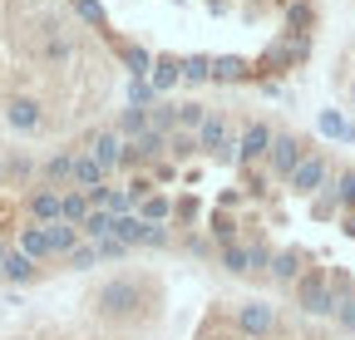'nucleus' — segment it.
<instances>
[{
    "instance_id": "f03ea898",
    "label": "nucleus",
    "mask_w": 355,
    "mask_h": 340,
    "mask_svg": "<svg viewBox=\"0 0 355 340\" xmlns=\"http://www.w3.org/2000/svg\"><path fill=\"white\" fill-rule=\"evenodd\" d=\"M232 330L242 335V340H272L277 330H282V316H277V306L272 301H237V311H232Z\"/></svg>"
},
{
    "instance_id": "393cba45",
    "label": "nucleus",
    "mask_w": 355,
    "mask_h": 340,
    "mask_svg": "<svg viewBox=\"0 0 355 340\" xmlns=\"http://www.w3.org/2000/svg\"><path fill=\"white\" fill-rule=\"evenodd\" d=\"M114 129H119V138H123V143H139V138L148 134V109H123Z\"/></svg>"
},
{
    "instance_id": "412c9836",
    "label": "nucleus",
    "mask_w": 355,
    "mask_h": 340,
    "mask_svg": "<svg viewBox=\"0 0 355 340\" xmlns=\"http://www.w3.org/2000/svg\"><path fill=\"white\" fill-rule=\"evenodd\" d=\"M44 60H50V64H69L74 60V39L60 30V25H50V30H44V50H40Z\"/></svg>"
},
{
    "instance_id": "a211bd4d",
    "label": "nucleus",
    "mask_w": 355,
    "mask_h": 340,
    "mask_svg": "<svg viewBox=\"0 0 355 340\" xmlns=\"http://www.w3.org/2000/svg\"><path fill=\"white\" fill-rule=\"evenodd\" d=\"M35 276H40V267H35L25 251L10 242V251H6V276H0V281H10V286H30Z\"/></svg>"
},
{
    "instance_id": "de8ad7c7",
    "label": "nucleus",
    "mask_w": 355,
    "mask_h": 340,
    "mask_svg": "<svg viewBox=\"0 0 355 340\" xmlns=\"http://www.w3.org/2000/svg\"><path fill=\"white\" fill-rule=\"evenodd\" d=\"M0 183H6V148H0Z\"/></svg>"
},
{
    "instance_id": "7c9ffc66",
    "label": "nucleus",
    "mask_w": 355,
    "mask_h": 340,
    "mask_svg": "<svg viewBox=\"0 0 355 340\" xmlns=\"http://www.w3.org/2000/svg\"><path fill=\"white\" fill-rule=\"evenodd\" d=\"M183 84H212V55H183Z\"/></svg>"
},
{
    "instance_id": "c03bdc74",
    "label": "nucleus",
    "mask_w": 355,
    "mask_h": 340,
    "mask_svg": "<svg viewBox=\"0 0 355 340\" xmlns=\"http://www.w3.org/2000/svg\"><path fill=\"white\" fill-rule=\"evenodd\" d=\"M340 227H345V237H355V212H345V217H340Z\"/></svg>"
},
{
    "instance_id": "dca6fc26",
    "label": "nucleus",
    "mask_w": 355,
    "mask_h": 340,
    "mask_svg": "<svg viewBox=\"0 0 355 340\" xmlns=\"http://www.w3.org/2000/svg\"><path fill=\"white\" fill-rule=\"evenodd\" d=\"M148 84L158 89V99H163V94H173L178 84H183V60H178V55H158V60H153V74H148Z\"/></svg>"
},
{
    "instance_id": "49530a36",
    "label": "nucleus",
    "mask_w": 355,
    "mask_h": 340,
    "mask_svg": "<svg viewBox=\"0 0 355 340\" xmlns=\"http://www.w3.org/2000/svg\"><path fill=\"white\" fill-rule=\"evenodd\" d=\"M198 340H242V335H237V330H232V335H207V330H202Z\"/></svg>"
},
{
    "instance_id": "f704fd0d",
    "label": "nucleus",
    "mask_w": 355,
    "mask_h": 340,
    "mask_svg": "<svg viewBox=\"0 0 355 340\" xmlns=\"http://www.w3.org/2000/svg\"><path fill=\"white\" fill-rule=\"evenodd\" d=\"M272 257H277V251L266 247V242L247 237V262H252V276H266V271H272Z\"/></svg>"
},
{
    "instance_id": "9d476101",
    "label": "nucleus",
    "mask_w": 355,
    "mask_h": 340,
    "mask_svg": "<svg viewBox=\"0 0 355 340\" xmlns=\"http://www.w3.org/2000/svg\"><path fill=\"white\" fill-rule=\"evenodd\" d=\"M60 212H64V193H60V188H35V193L25 197V222L50 227V222H60Z\"/></svg>"
},
{
    "instance_id": "a19ab883",
    "label": "nucleus",
    "mask_w": 355,
    "mask_h": 340,
    "mask_svg": "<svg viewBox=\"0 0 355 340\" xmlns=\"http://www.w3.org/2000/svg\"><path fill=\"white\" fill-rule=\"evenodd\" d=\"M128 251H133V247H123L119 237H104V242H99V257H104V262H123Z\"/></svg>"
},
{
    "instance_id": "6ab92c4d",
    "label": "nucleus",
    "mask_w": 355,
    "mask_h": 340,
    "mask_svg": "<svg viewBox=\"0 0 355 340\" xmlns=\"http://www.w3.org/2000/svg\"><path fill=\"white\" fill-rule=\"evenodd\" d=\"M217 267L227 271V276H242V281H252V262H247V242H227V247H217Z\"/></svg>"
},
{
    "instance_id": "f8f14e48",
    "label": "nucleus",
    "mask_w": 355,
    "mask_h": 340,
    "mask_svg": "<svg viewBox=\"0 0 355 340\" xmlns=\"http://www.w3.org/2000/svg\"><path fill=\"white\" fill-rule=\"evenodd\" d=\"M104 183H114V178H109L104 168H99L94 158H89V153L79 148V153H74V173H69V188H74V193H94V188H104Z\"/></svg>"
},
{
    "instance_id": "a878e982",
    "label": "nucleus",
    "mask_w": 355,
    "mask_h": 340,
    "mask_svg": "<svg viewBox=\"0 0 355 340\" xmlns=\"http://www.w3.org/2000/svg\"><path fill=\"white\" fill-rule=\"evenodd\" d=\"M114 237H119L123 247H144V237H148V222L139 217V212H128V217H114Z\"/></svg>"
},
{
    "instance_id": "cd10ccee",
    "label": "nucleus",
    "mask_w": 355,
    "mask_h": 340,
    "mask_svg": "<svg viewBox=\"0 0 355 340\" xmlns=\"http://www.w3.org/2000/svg\"><path fill=\"white\" fill-rule=\"evenodd\" d=\"M207 104L202 99H183V104H178V129H183V134H198L202 129V123H207Z\"/></svg>"
},
{
    "instance_id": "473e14b6",
    "label": "nucleus",
    "mask_w": 355,
    "mask_h": 340,
    "mask_svg": "<svg viewBox=\"0 0 355 340\" xmlns=\"http://www.w3.org/2000/svg\"><path fill=\"white\" fill-rule=\"evenodd\" d=\"M207 237H212L217 247H227V242H242V232H237V217H227V212H212V222H207Z\"/></svg>"
},
{
    "instance_id": "c85d7f7f",
    "label": "nucleus",
    "mask_w": 355,
    "mask_h": 340,
    "mask_svg": "<svg viewBox=\"0 0 355 340\" xmlns=\"http://www.w3.org/2000/svg\"><path fill=\"white\" fill-rule=\"evenodd\" d=\"M64 267L69 271H94V267H104V257H99V242H79L69 257H64Z\"/></svg>"
},
{
    "instance_id": "20e7f679",
    "label": "nucleus",
    "mask_w": 355,
    "mask_h": 340,
    "mask_svg": "<svg viewBox=\"0 0 355 340\" xmlns=\"http://www.w3.org/2000/svg\"><path fill=\"white\" fill-rule=\"evenodd\" d=\"M198 148L217 163H237V129H232V118L227 114H207V123L198 129Z\"/></svg>"
},
{
    "instance_id": "37998d69",
    "label": "nucleus",
    "mask_w": 355,
    "mask_h": 340,
    "mask_svg": "<svg viewBox=\"0 0 355 340\" xmlns=\"http://www.w3.org/2000/svg\"><path fill=\"white\" fill-rule=\"evenodd\" d=\"M212 237H188V251H193V257H212Z\"/></svg>"
},
{
    "instance_id": "72a5a7b5",
    "label": "nucleus",
    "mask_w": 355,
    "mask_h": 340,
    "mask_svg": "<svg viewBox=\"0 0 355 340\" xmlns=\"http://www.w3.org/2000/svg\"><path fill=\"white\" fill-rule=\"evenodd\" d=\"M193 153H202V148H198V134H183V129L168 134V158H173V163H188Z\"/></svg>"
},
{
    "instance_id": "c756f323",
    "label": "nucleus",
    "mask_w": 355,
    "mask_h": 340,
    "mask_svg": "<svg viewBox=\"0 0 355 340\" xmlns=\"http://www.w3.org/2000/svg\"><path fill=\"white\" fill-rule=\"evenodd\" d=\"M311 20H316V10H311L306 0H291V6H286V35L311 39Z\"/></svg>"
},
{
    "instance_id": "423d86ee",
    "label": "nucleus",
    "mask_w": 355,
    "mask_h": 340,
    "mask_svg": "<svg viewBox=\"0 0 355 340\" xmlns=\"http://www.w3.org/2000/svg\"><path fill=\"white\" fill-rule=\"evenodd\" d=\"M311 148L301 143V134H291V129H277V138H272V153H266V173H272L277 183H286L296 168H301V158H306Z\"/></svg>"
},
{
    "instance_id": "2f4dec72",
    "label": "nucleus",
    "mask_w": 355,
    "mask_h": 340,
    "mask_svg": "<svg viewBox=\"0 0 355 340\" xmlns=\"http://www.w3.org/2000/svg\"><path fill=\"white\" fill-rule=\"evenodd\" d=\"M158 104H163V99H158V89H153L148 79H128V109H148V114H153Z\"/></svg>"
},
{
    "instance_id": "39448f33",
    "label": "nucleus",
    "mask_w": 355,
    "mask_h": 340,
    "mask_svg": "<svg viewBox=\"0 0 355 340\" xmlns=\"http://www.w3.org/2000/svg\"><path fill=\"white\" fill-rule=\"evenodd\" d=\"M331 173H336L331 158H326L321 148H311V153L301 158V168L286 178V188H291L296 197H321V193H326V183H331Z\"/></svg>"
},
{
    "instance_id": "79ce46f5",
    "label": "nucleus",
    "mask_w": 355,
    "mask_h": 340,
    "mask_svg": "<svg viewBox=\"0 0 355 340\" xmlns=\"http://www.w3.org/2000/svg\"><path fill=\"white\" fill-rule=\"evenodd\" d=\"M173 242V227H148V237H144V247H153V251H163Z\"/></svg>"
},
{
    "instance_id": "c9c22d12",
    "label": "nucleus",
    "mask_w": 355,
    "mask_h": 340,
    "mask_svg": "<svg viewBox=\"0 0 355 340\" xmlns=\"http://www.w3.org/2000/svg\"><path fill=\"white\" fill-rule=\"evenodd\" d=\"M74 6V15L84 20V25H94V30H109V10L99 6V0H69Z\"/></svg>"
},
{
    "instance_id": "9b49d317",
    "label": "nucleus",
    "mask_w": 355,
    "mask_h": 340,
    "mask_svg": "<svg viewBox=\"0 0 355 340\" xmlns=\"http://www.w3.org/2000/svg\"><path fill=\"white\" fill-rule=\"evenodd\" d=\"M306 271H311L306 251H301V247H282L277 257H272V271H266V276H272L277 286H291V291H296V281H301Z\"/></svg>"
},
{
    "instance_id": "4be33fe9",
    "label": "nucleus",
    "mask_w": 355,
    "mask_h": 340,
    "mask_svg": "<svg viewBox=\"0 0 355 340\" xmlns=\"http://www.w3.org/2000/svg\"><path fill=\"white\" fill-rule=\"evenodd\" d=\"M44 232H50V251H55V262H64L69 251L84 242V237H79V227H69V222H50Z\"/></svg>"
},
{
    "instance_id": "09e8293b",
    "label": "nucleus",
    "mask_w": 355,
    "mask_h": 340,
    "mask_svg": "<svg viewBox=\"0 0 355 340\" xmlns=\"http://www.w3.org/2000/svg\"><path fill=\"white\" fill-rule=\"evenodd\" d=\"M350 104H355V79H350Z\"/></svg>"
},
{
    "instance_id": "7ed1b4c3",
    "label": "nucleus",
    "mask_w": 355,
    "mask_h": 340,
    "mask_svg": "<svg viewBox=\"0 0 355 340\" xmlns=\"http://www.w3.org/2000/svg\"><path fill=\"white\" fill-rule=\"evenodd\" d=\"M296 306H301V316H311V321H336V296H331V281H326V267H311L301 281H296Z\"/></svg>"
},
{
    "instance_id": "4468645a",
    "label": "nucleus",
    "mask_w": 355,
    "mask_h": 340,
    "mask_svg": "<svg viewBox=\"0 0 355 340\" xmlns=\"http://www.w3.org/2000/svg\"><path fill=\"white\" fill-rule=\"evenodd\" d=\"M15 247L25 251L35 267H40V262H55V251H50V232H44L40 222H25V227H20V237H15Z\"/></svg>"
},
{
    "instance_id": "f3484780",
    "label": "nucleus",
    "mask_w": 355,
    "mask_h": 340,
    "mask_svg": "<svg viewBox=\"0 0 355 340\" xmlns=\"http://www.w3.org/2000/svg\"><path fill=\"white\" fill-rule=\"evenodd\" d=\"M257 69L242 60V55H212V84H242L252 79Z\"/></svg>"
},
{
    "instance_id": "2eb2a0df",
    "label": "nucleus",
    "mask_w": 355,
    "mask_h": 340,
    "mask_svg": "<svg viewBox=\"0 0 355 340\" xmlns=\"http://www.w3.org/2000/svg\"><path fill=\"white\" fill-rule=\"evenodd\" d=\"M69 173H74V148H60V153H50L40 163V178H44V188H69Z\"/></svg>"
},
{
    "instance_id": "ddd939ff",
    "label": "nucleus",
    "mask_w": 355,
    "mask_h": 340,
    "mask_svg": "<svg viewBox=\"0 0 355 340\" xmlns=\"http://www.w3.org/2000/svg\"><path fill=\"white\" fill-rule=\"evenodd\" d=\"M114 50H119V64L128 69V79H148V74H153V60H158V55H148V45H133V39H114Z\"/></svg>"
},
{
    "instance_id": "ea45409f",
    "label": "nucleus",
    "mask_w": 355,
    "mask_h": 340,
    "mask_svg": "<svg viewBox=\"0 0 355 340\" xmlns=\"http://www.w3.org/2000/svg\"><path fill=\"white\" fill-rule=\"evenodd\" d=\"M336 325H340V330L355 340V296H345V301L336 306Z\"/></svg>"
},
{
    "instance_id": "0eeeda50",
    "label": "nucleus",
    "mask_w": 355,
    "mask_h": 340,
    "mask_svg": "<svg viewBox=\"0 0 355 340\" xmlns=\"http://www.w3.org/2000/svg\"><path fill=\"white\" fill-rule=\"evenodd\" d=\"M123 148H128V143L119 138V129H114V123H109V129H94V134L84 138V153L94 158L109 178H114V173H123Z\"/></svg>"
},
{
    "instance_id": "bb28decb",
    "label": "nucleus",
    "mask_w": 355,
    "mask_h": 340,
    "mask_svg": "<svg viewBox=\"0 0 355 340\" xmlns=\"http://www.w3.org/2000/svg\"><path fill=\"white\" fill-rule=\"evenodd\" d=\"M79 237H84V242H104V237H114V212H109V207H94V212H89V222L79 227Z\"/></svg>"
},
{
    "instance_id": "5701e85b",
    "label": "nucleus",
    "mask_w": 355,
    "mask_h": 340,
    "mask_svg": "<svg viewBox=\"0 0 355 340\" xmlns=\"http://www.w3.org/2000/svg\"><path fill=\"white\" fill-rule=\"evenodd\" d=\"M326 193L336 197V207H345V212H355V168H340V173H331V183H326Z\"/></svg>"
},
{
    "instance_id": "4c0bfd02",
    "label": "nucleus",
    "mask_w": 355,
    "mask_h": 340,
    "mask_svg": "<svg viewBox=\"0 0 355 340\" xmlns=\"http://www.w3.org/2000/svg\"><path fill=\"white\" fill-rule=\"evenodd\" d=\"M321 134H326V138H355V129H350V123H345L336 109H326V114H321Z\"/></svg>"
},
{
    "instance_id": "6e6552de",
    "label": "nucleus",
    "mask_w": 355,
    "mask_h": 340,
    "mask_svg": "<svg viewBox=\"0 0 355 340\" xmlns=\"http://www.w3.org/2000/svg\"><path fill=\"white\" fill-rule=\"evenodd\" d=\"M272 138H277V129L266 118H252V123H242L237 129V163H266V153H272Z\"/></svg>"
},
{
    "instance_id": "1a4fd4ad",
    "label": "nucleus",
    "mask_w": 355,
    "mask_h": 340,
    "mask_svg": "<svg viewBox=\"0 0 355 340\" xmlns=\"http://www.w3.org/2000/svg\"><path fill=\"white\" fill-rule=\"evenodd\" d=\"M6 123L15 134H40L44 129V104L35 94H10L6 99Z\"/></svg>"
},
{
    "instance_id": "58836bf2",
    "label": "nucleus",
    "mask_w": 355,
    "mask_h": 340,
    "mask_svg": "<svg viewBox=\"0 0 355 340\" xmlns=\"http://www.w3.org/2000/svg\"><path fill=\"white\" fill-rule=\"evenodd\" d=\"M326 281H331V296H336V306L345 301V296H355V281H350V271L331 267V271H326Z\"/></svg>"
},
{
    "instance_id": "b1692460",
    "label": "nucleus",
    "mask_w": 355,
    "mask_h": 340,
    "mask_svg": "<svg viewBox=\"0 0 355 340\" xmlns=\"http://www.w3.org/2000/svg\"><path fill=\"white\" fill-rule=\"evenodd\" d=\"M89 212H94L89 193H74V188H64V212H60V222H69V227H84V222H89Z\"/></svg>"
},
{
    "instance_id": "f257e3e1",
    "label": "nucleus",
    "mask_w": 355,
    "mask_h": 340,
    "mask_svg": "<svg viewBox=\"0 0 355 340\" xmlns=\"http://www.w3.org/2000/svg\"><path fill=\"white\" fill-rule=\"evenodd\" d=\"M89 306H94V316L109 321V325H133V321H144L153 311V291H148L144 276H109V281L94 286Z\"/></svg>"
},
{
    "instance_id": "e433bc0d",
    "label": "nucleus",
    "mask_w": 355,
    "mask_h": 340,
    "mask_svg": "<svg viewBox=\"0 0 355 340\" xmlns=\"http://www.w3.org/2000/svg\"><path fill=\"white\" fill-rule=\"evenodd\" d=\"M30 173H40V163L30 153H6V178H30Z\"/></svg>"
},
{
    "instance_id": "a18cd8bd",
    "label": "nucleus",
    "mask_w": 355,
    "mask_h": 340,
    "mask_svg": "<svg viewBox=\"0 0 355 340\" xmlns=\"http://www.w3.org/2000/svg\"><path fill=\"white\" fill-rule=\"evenodd\" d=\"M6 251H10V242L0 237V276H6Z\"/></svg>"
},
{
    "instance_id": "aec40b11",
    "label": "nucleus",
    "mask_w": 355,
    "mask_h": 340,
    "mask_svg": "<svg viewBox=\"0 0 355 340\" xmlns=\"http://www.w3.org/2000/svg\"><path fill=\"white\" fill-rule=\"evenodd\" d=\"M139 217H144L148 227H173V217H178V202H173L168 193H153V197L139 207Z\"/></svg>"
}]
</instances>
